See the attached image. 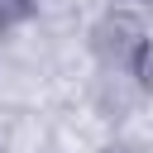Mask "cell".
I'll return each mask as SVG.
<instances>
[{
    "label": "cell",
    "instance_id": "1",
    "mask_svg": "<svg viewBox=\"0 0 153 153\" xmlns=\"http://www.w3.org/2000/svg\"><path fill=\"white\" fill-rule=\"evenodd\" d=\"M143 33H148V29H143L129 10H105V14L91 24L86 48H91L96 67H129V62H134V48L143 43Z\"/></svg>",
    "mask_w": 153,
    "mask_h": 153
},
{
    "label": "cell",
    "instance_id": "2",
    "mask_svg": "<svg viewBox=\"0 0 153 153\" xmlns=\"http://www.w3.org/2000/svg\"><path fill=\"white\" fill-rule=\"evenodd\" d=\"M148 91L139 86V76L129 67H100L96 81H91V115L110 120V124H124L129 115H139V100Z\"/></svg>",
    "mask_w": 153,
    "mask_h": 153
},
{
    "label": "cell",
    "instance_id": "3",
    "mask_svg": "<svg viewBox=\"0 0 153 153\" xmlns=\"http://www.w3.org/2000/svg\"><path fill=\"white\" fill-rule=\"evenodd\" d=\"M129 72L139 76V86L153 96V33H143V43L134 48V62H129Z\"/></svg>",
    "mask_w": 153,
    "mask_h": 153
},
{
    "label": "cell",
    "instance_id": "4",
    "mask_svg": "<svg viewBox=\"0 0 153 153\" xmlns=\"http://www.w3.org/2000/svg\"><path fill=\"white\" fill-rule=\"evenodd\" d=\"M38 14V0H0V29H19Z\"/></svg>",
    "mask_w": 153,
    "mask_h": 153
},
{
    "label": "cell",
    "instance_id": "5",
    "mask_svg": "<svg viewBox=\"0 0 153 153\" xmlns=\"http://www.w3.org/2000/svg\"><path fill=\"white\" fill-rule=\"evenodd\" d=\"M96 153H143V143H129V139H110V143H100Z\"/></svg>",
    "mask_w": 153,
    "mask_h": 153
},
{
    "label": "cell",
    "instance_id": "6",
    "mask_svg": "<svg viewBox=\"0 0 153 153\" xmlns=\"http://www.w3.org/2000/svg\"><path fill=\"white\" fill-rule=\"evenodd\" d=\"M143 5H153V0H143Z\"/></svg>",
    "mask_w": 153,
    "mask_h": 153
}]
</instances>
